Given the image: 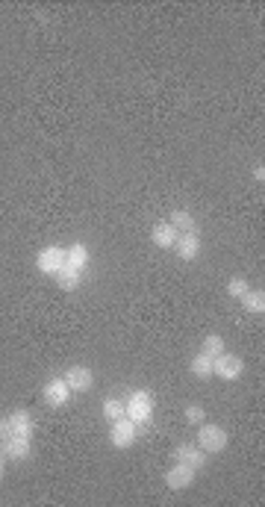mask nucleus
I'll return each instance as SVG.
<instances>
[{
	"instance_id": "nucleus-2",
	"label": "nucleus",
	"mask_w": 265,
	"mask_h": 507,
	"mask_svg": "<svg viewBox=\"0 0 265 507\" xmlns=\"http://www.w3.org/2000/svg\"><path fill=\"white\" fill-rule=\"evenodd\" d=\"M124 407H127V419H133L136 425H148L150 416H153V407H157V401H153V392L148 389H133L127 398H124Z\"/></svg>"
},
{
	"instance_id": "nucleus-15",
	"label": "nucleus",
	"mask_w": 265,
	"mask_h": 507,
	"mask_svg": "<svg viewBox=\"0 0 265 507\" xmlns=\"http://www.w3.org/2000/svg\"><path fill=\"white\" fill-rule=\"evenodd\" d=\"M53 280H57V286L59 289H65V292H74V289H80V284H83V272H77V269H71V265H62V269L53 275Z\"/></svg>"
},
{
	"instance_id": "nucleus-5",
	"label": "nucleus",
	"mask_w": 265,
	"mask_h": 507,
	"mask_svg": "<svg viewBox=\"0 0 265 507\" xmlns=\"http://www.w3.org/2000/svg\"><path fill=\"white\" fill-rule=\"evenodd\" d=\"M62 265H65V248H59V245H48L36 254V269L45 277H53Z\"/></svg>"
},
{
	"instance_id": "nucleus-1",
	"label": "nucleus",
	"mask_w": 265,
	"mask_h": 507,
	"mask_svg": "<svg viewBox=\"0 0 265 507\" xmlns=\"http://www.w3.org/2000/svg\"><path fill=\"white\" fill-rule=\"evenodd\" d=\"M33 433H36V422L27 410H12L9 416L0 419V440H12V436L33 440Z\"/></svg>"
},
{
	"instance_id": "nucleus-16",
	"label": "nucleus",
	"mask_w": 265,
	"mask_h": 507,
	"mask_svg": "<svg viewBox=\"0 0 265 507\" xmlns=\"http://www.w3.org/2000/svg\"><path fill=\"white\" fill-rule=\"evenodd\" d=\"M192 375L198 380H213V357L206 354V351H198V354L192 357Z\"/></svg>"
},
{
	"instance_id": "nucleus-14",
	"label": "nucleus",
	"mask_w": 265,
	"mask_h": 507,
	"mask_svg": "<svg viewBox=\"0 0 265 507\" xmlns=\"http://www.w3.org/2000/svg\"><path fill=\"white\" fill-rule=\"evenodd\" d=\"M65 263L71 265V269H77V272H86V269H89V263H92L89 245H83V242H74L71 248H65Z\"/></svg>"
},
{
	"instance_id": "nucleus-20",
	"label": "nucleus",
	"mask_w": 265,
	"mask_h": 507,
	"mask_svg": "<svg viewBox=\"0 0 265 507\" xmlns=\"http://www.w3.org/2000/svg\"><path fill=\"white\" fill-rule=\"evenodd\" d=\"M224 348H227V342H224V336H221V333H209V336H203L201 351H206L209 357H218Z\"/></svg>"
},
{
	"instance_id": "nucleus-22",
	"label": "nucleus",
	"mask_w": 265,
	"mask_h": 507,
	"mask_svg": "<svg viewBox=\"0 0 265 507\" xmlns=\"http://www.w3.org/2000/svg\"><path fill=\"white\" fill-rule=\"evenodd\" d=\"M203 419H206L203 404H189V407H186V422H189V425H201Z\"/></svg>"
},
{
	"instance_id": "nucleus-21",
	"label": "nucleus",
	"mask_w": 265,
	"mask_h": 507,
	"mask_svg": "<svg viewBox=\"0 0 265 507\" xmlns=\"http://www.w3.org/2000/svg\"><path fill=\"white\" fill-rule=\"evenodd\" d=\"M248 289H250V284H248L245 277H230V280H227V295H230L233 301H239Z\"/></svg>"
},
{
	"instance_id": "nucleus-10",
	"label": "nucleus",
	"mask_w": 265,
	"mask_h": 507,
	"mask_svg": "<svg viewBox=\"0 0 265 507\" xmlns=\"http://www.w3.org/2000/svg\"><path fill=\"white\" fill-rule=\"evenodd\" d=\"M174 251H177V257L183 260V263L198 260V257H201V236H198V230H192V233H180V236H177V242H174Z\"/></svg>"
},
{
	"instance_id": "nucleus-7",
	"label": "nucleus",
	"mask_w": 265,
	"mask_h": 507,
	"mask_svg": "<svg viewBox=\"0 0 265 507\" xmlns=\"http://www.w3.org/2000/svg\"><path fill=\"white\" fill-rule=\"evenodd\" d=\"M41 398H45V404L53 407V410H62V407L71 401V389H68L65 377H50L45 389H41Z\"/></svg>"
},
{
	"instance_id": "nucleus-11",
	"label": "nucleus",
	"mask_w": 265,
	"mask_h": 507,
	"mask_svg": "<svg viewBox=\"0 0 265 507\" xmlns=\"http://www.w3.org/2000/svg\"><path fill=\"white\" fill-rule=\"evenodd\" d=\"M194 469H189V466H183V463H174V466L165 472V487L169 489H174V492H180V489H189L192 484H194Z\"/></svg>"
},
{
	"instance_id": "nucleus-17",
	"label": "nucleus",
	"mask_w": 265,
	"mask_h": 507,
	"mask_svg": "<svg viewBox=\"0 0 265 507\" xmlns=\"http://www.w3.org/2000/svg\"><path fill=\"white\" fill-rule=\"evenodd\" d=\"M239 301H242V307L248 310V313H254V316L265 313V292L262 289H248Z\"/></svg>"
},
{
	"instance_id": "nucleus-4",
	"label": "nucleus",
	"mask_w": 265,
	"mask_h": 507,
	"mask_svg": "<svg viewBox=\"0 0 265 507\" xmlns=\"http://www.w3.org/2000/svg\"><path fill=\"white\" fill-rule=\"evenodd\" d=\"M245 375V360L239 354H230V351H221L218 357H213V377L218 380H227V384H233V380H239Z\"/></svg>"
},
{
	"instance_id": "nucleus-12",
	"label": "nucleus",
	"mask_w": 265,
	"mask_h": 507,
	"mask_svg": "<svg viewBox=\"0 0 265 507\" xmlns=\"http://www.w3.org/2000/svg\"><path fill=\"white\" fill-rule=\"evenodd\" d=\"M0 452L6 454V460H27L33 454V440L27 436H12V440H0Z\"/></svg>"
},
{
	"instance_id": "nucleus-8",
	"label": "nucleus",
	"mask_w": 265,
	"mask_h": 507,
	"mask_svg": "<svg viewBox=\"0 0 265 507\" xmlns=\"http://www.w3.org/2000/svg\"><path fill=\"white\" fill-rule=\"evenodd\" d=\"M206 452L198 445V443H183V445H177L174 448V463H183V466H189V469H203L206 466Z\"/></svg>"
},
{
	"instance_id": "nucleus-13",
	"label": "nucleus",
	"mask_w": 265,
	"mask_h": 507,
	"mask_svg": "<svg viewBox=\"0 0 265 507\" xmlns=\"http://www.w3.org/2000/svg\"><path fill=\"white\" fill-rule=\"evenodd\" d=\"M177 236H180V233L171 228V221H157V224L150 228V242L157 245L159 251H171L174 242H177Z\"/></svg>"
},
{
	"instance_id": "nucleus-19",
	"label": "nucleus",
	"mask_w": 265,
	"mask_h": 507,
	"mask_svg": "<svg viewBox=\"0 0 265 507\" xmlns=\"http://www.w3.org/2000/svg\"><path fill=\"white\" fill-rule=\"evenodd\" d=\"M127 416V407H124V398H106L103 401V419L109 422V425H113V422H118V419H124Z\"/></svg>"
},
{
	"instance_id": "nucleus-24",
	"label": "nucleus",
	"mask_w": 265,
	"mask_h": 507,
	"mask_svg": "<svg viewBox=\"0 0 265 507\" xmlns=\"http://www.w3.org/2000/svg\"><path fill=\"white\" fill-rule=\"evenodd\" d=\"M3 475H6V454L0 452V481H3Z\"/></svg>"
},
{
	"instance_id": "nucleus-3",
	"label": "nucleus",
	"mask_w": 265,
	"mask_h": 507,
	"mask_svg": "<svg viewBox=\"0 0 265 507\" xmlns=\"http://www.w3.org/2000/svg\"><path fill=\"white\" fill-rule=\"evenodd\" d=\"M194 443H198L206 454H221L230 443V433L221 425H215V422H201L198 425V440Z\"/></svg>"
},
{
	"instance_id": "nucleus-9",
	"label": "nucleus",
	"mask_w": 265,
	"mask_h": 507,
	"mask_svg": "<svg viewBox=\"0 0 265 507\" xmlns=\"http://www.w3.org/2000/svg\"><path fill=\"white\" fill-rule=\"evenodd\" d=\"M65 384H68V389L71 392H89L92 387H94V372L89 369V366H68L65 369Z\"/></svg>"
},
{
	"instance_id": "nucleus-6",
	"label": "nucleus",
	"mask_w": 265,
	"mask_h": 507,
	"mask_svg": "<svg viewBox=\"0 0 265 507\" xmlns=\"http://www.w3.org/2000/svg\"><path fill=\"white\" fill-rule=\"evenodd\" d=\"M136 436H138V425H136L133 419H127V416L109 425V443H113L115 448H121V452L136 443Z\"/></svg>"
},
{
	"instance_id": "nucleus-23",
	"label": "nucleus",
	"mask_w": 265,
	"mask_h": 507,
	"mask_svg": "<svg viewBox=\"0 0 265 507\" xmlns=\"http://www.w3.org/2000/svg\"><path fill=\"white\" fill-rule=\"evenodd\" d=\"M254 180H257V183L265 180V168H262V165H254Z\"/></svg>"
},
{
	"instance_id": "nucleus-18",
	"label": "nucleus",
	"mask_w": 265,
	"mask_h": 507,
	"mask_svg": "<svg viewBox=\"0 0 265 507\" xmlns=\"http://www.w3.org/2000/svg\"><path fill=\"white\" fill-rule=\"evenodd\" d=\"M171 228L177 233H192V230H198V221H194V216L189 213V209H174L171 213Z\"/></svg>"
}]
</instances>
